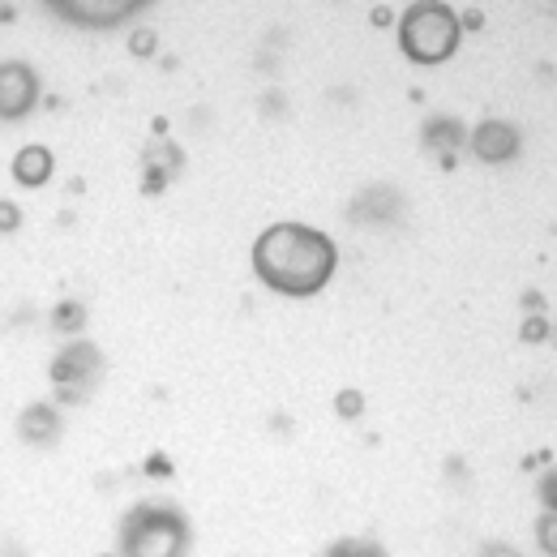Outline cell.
<instances>
[{"label":"cell","mask_w":557,"mask_h":557,"mask_svg":"<svg viewBox=\"0 0 557 557\" xmlns=\"http://www.w3.org/2000/svg\"><path fill=\"white\" fill-rule=\"evenodd\" d=\"M253 267L275 292L309 296L335 271V245L305 223H278L253 245Z\"/></svg>","instance_id":"6da1fadb"},{"label":"cell","mask_w":557,"mask_h":557,"mask_svg":"<svg viewBox=\"0 0 557 557\" xmlns=\"http://www.w3.org/2000/svg\"><path fill=\"white\" fill-rule=\"evenodd\" d=\"M455 44H459V22H455V13L446 4L420 0V4L408 9V17H404V52L412 61L437 65V61H446L455 52Z\"/></svg>","instance_id":"7a4b0ae2"},{"label":"cell","mask_w":557,"mask_h":557,"mask_svg":"<svg viewBox=\"0 0 557 557\" xmlns=\"http://www.w3.org/2000/svg\"><path fill=\"white\" fill-rule=\"evenodd\" d=\"M141 4H150V0H48L52 13H61L73 26H90V30H103V26L134 17Z\"/></svg>","instance_id":"3957f363"},{"label":"cell","mask_w":557,"mask_h":557,"mask_svg":"<svg viewBox=\"0 0 557 557\" xmlns=\"http://www.w3.org/2000/svg\"><path fill=\"white\" fill-rule=\"evenodd\" d=\"M39 99V82L26 65H0V116H26Z\"/></svg>","instance_id":"277c9868"},{"label":"cell","mask_w":557,"mask_h":557,"mask_svg":"<svg viewBox=\"0 0 557 557\" xmlns=\"http://www.w3.org/2000/svg\"><path fill=\"white\" fill-rule=\"evenodd\" d=\"M515 146H519L515 129H510V125H497V121L481 125V134H476V154H481V159H488V163L510 159V154H515Z\"/></svg>","instance_id":"5b68a950"},{"label":"cell","mask_w":557,"mask_h":557,"mask_svg":"<svg viewBox=\"0 0 557 557\" xmlns=\"http://www.w3.org/2000/svg\"><path fill=\"white\" fill-rule=\"evenodd\" d=\"M48 150H22L17 154V181L22 185H39V181H48Z\"/></svg>","instance_id":"8992f818"},{"label":"cell","mask_w":557,"mask_h":557,"mask_svg":"<svg viewBox=\"0 0 557 557\" xmlns=\"http://www.w3.org/2000/svg\"><path fill=\"white\" fill-rule=\"evenodd\" d=\"M0 223H4V227H13V223H17V214H13V210H0Z\"/></svg>","instance_id":"52a82bcc"}]
</instances>
